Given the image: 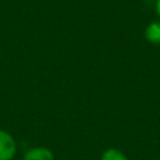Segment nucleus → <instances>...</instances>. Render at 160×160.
I'll list each match as a JSON object with an SVG mask.
<instances>
[{"instance_id": "obj_1", "label": "nucleus", "mask_w": 160, "mask_h": 160, "mask_svg": "<svg viewBox=\"0 0 160 160\" xmlns=\"http://www.w3.org/2000/svg\"><path fill=\"white\" fill-rule=\"evenodd\" d=\"M16 154V142L8 131L0 129V160H12Z\"/></svg>"}, {"instance_id": "obj_2", "label": "nucleus", "mask_w": 160, "mask_h": 160, "mask_svg": "<svg viewBox=\"0 0 160 160\" xmlns=\"http://www.w3.org/2000/svg\"><path fill=\"white\" fill-rule=\"evenodd\" d=\"M24 160H54V154L49 148L34 146L26 150Z\"/></svg>"}, {"instance_id": "obj_3", "label": "nucleus", "mask_w": 160, "mask_h": 160, "mask_svg": "<svg viewBox=\"0 0 160 160\" xmlns=\"http://www.w3.org/2000/svg\"><path fill=\"white\" fill-rule=\"evenodd\" d=\"M144 36L148 42L152 45H160V20L150 21L144 30Z\"/></svg>"}, {"instance_id": "obj_4", "label": "nucleus", "mask_w": 160, "mask_h": 160, "mask_svg": "<svg viewBox=\"0 0 160 160\" xmlns=\"http://www.w3.org/2000/svg\"><path fill=\"white\" fill-rule=\"evenodd\" d=\"M100 160H129V159L121 150L115 148H109L101 154Z\"/></svg>"}, {"instance_id": "obj_5", "label": "nucleus", "mask_w": 160, "mask_h": 160, "mask_svg": "<svg viewBox=\"0 0 160 160\" xmlns=\"http://www.w3.org/2000/svg\"><path fill=\"white\" fill-rule=\"evenodd\" d=\"M155 12L160 20V0H155Z\"/></svg>"}]
</instances>
